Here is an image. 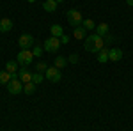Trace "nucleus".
Returning a JSON list of instances; mask_svg holds the SVG:
<instances>
[{
    "mask_svg": "<svg viewBox=\"0 0 133 131\" xmlns=\"http://www.w3.org/2000/svg\"><path fill=\"white\" fill-rule=\"evenodd\" d=\"M16 62L20 64L21 67H29L32 62H34V51H32V50H21V51H18Z\"/></svg>",
    "mask_w": 133,
    "mask_h": 131,
    "instance_id": "f257e3e1",
    "label": "nucleus"
},
{
    "mask_svg": "<svg viewBox=\"0 0 133 131\" xmlns=\"http://www.w3.org/2000/svg\"><path fill=\"white\" fill-rule=\"evenodd\" d=\"M68 23L71 25L73 29L75 27H80L83 23V18H82V12L78 9H69L68 11Z\"/></svg>",
    "mask_w": 133,
    "mask_h": 131,
    "instance_id": "f03ea898",
    "label": "nucleus"
},
{
    "mask_svg": "<svg viewBox=\"0 0 133 131\" xmlns=\"http://www.w3.org/2000/svg\"><path fill=\"white\" fill-rule=\"evenodd\" d=\"M43 48H44V51H48V53H55V51H59V48H61V39L51 36V37H48V39L44 41Z\"/></svg>",
    "mask_w": 133,
    "mask_h": 131,
    "instance_id": "7ed1b4c3",
    "label": "nucleus"
},
{
    "mask_svg": "<svg viewBox=\"0 0 133 131\" xmlns=\"http://www.w3.org/2000/svg\"><path fill=\"white\" fill-rule=\"evenodd\" d=\"M7 92L16 96V94H21L23 92V83H21L20 78H12V80L7 83Z\"/></svg>",
    "mask_w": 133,
    "mask_h": 131,
    "instance_id": "20e7f679",
    "label": "nucleus"
},
{
    "mask_svg": "<svg viewBox=\"0 0 133 131\" xmlns=\"http://www.w3.org/2000/svg\"><path fill=\"white\" fill-rule=\"evenodd\" d=\"M44 78H46V80H50V81H53V83H59V81L62 80L61 69H57L55 66H53V67H48V69L44 71Z\"/></svg>",
    "mask_w": 133,
    "mask_h": 131,
    "instance_id": "39448f33",
    "label": "nucleus"
},
{
    "mask_svg": "<svg viewBox=\"0 0 133 131\" xmlns=\"http://www.w3.org/2000/svg\"><path fill=\"white\" fill-rule=\"evenodd\" d=\"M18 44H20L21 50H30V46L34 44V36L30 34H23L18 37Z\"/></svg>",
    "mask_w": 133,
    "mask_h": 131,
    "instance_id": "423d86ee",
    "label": "nucleus"
},
{
    "mask_svg": "<svg viewBox=\"0 0 133 131\" xmlns=\"http://www.w3.org/2000/svg\"><path fill=\"white\" fill-rule=\"evenodd\" d=\"M98 37H99L98 34H91V36H87V37H85V41H83V48L92 53V50H94V44H96Z\"/></svg>",
    "mask_w": 133,
    "mask_h": 131,
    "instance_id": "0eeeda50",
    "label": "nucleus"
},
{
    "mask_svg": "<svg viewBox=\"0 0 133 131\" xmlns=\"http://www.w3.org/2000/svg\"><path fill=\"white\" fill-rule=\"evenodd\" d=\"M18 66H20V64H18L16 60H9L7 64H5V71H7L9 74H12V78H18V71H20Z\"/></svg>",
    "mask_w": 133,
    "mask_h": 131,
    "instance_id": "6e6552de",
    "label": "nucleus"
},
{
    "mask_svg": "<svg viewBox=\"0 0 133 131\" xmlns=\"http://www.w3.org/2000/svg\"><path fill=\"white\" fill-rule=\"evenodd\" d=\"M18 78L21 80V83H29V81H32V73L29 71V67H21V69L18 71Z\"/></svg>",
    "mask_w": 133,
    "mask_h": 131,
    "instance_id": "1a4fd4ad",
    "label": "nucleus"
},
{
    "mask_svg": "<svg viewBox=\"0 0 133 131\" xmlns=\"http://www.w3.org/2000/svg\"><path fill=\"white\" fill-rule=\"evenodd\" d=\"M121 59H123V50H119V48L108 50V60L110 62H119Z\"/></svg>",
    "mask_w": 133,
    "mask_h": 131,
    "instance_id": "9d476101",
    "label": "nucleus"
},
{
    "mask_svg": "<svg viewBox=\"0 0 133 131\" xmlns=\"http://www.w3.org/2000/svg\"><path fill=\"white\" fill-rule=\"evenodd\" d=\"M73 37H76V39H80V41H85V37H87V30H85V29H83L82 25H80V27H75V29H73Z\"/></svg>",
    "mask_w": 133,
    "mask_h": 131,
    "instance_id": "9b49d317",
    "label": "nucleus"
},
{
    "mask_svg": "<svg viewBox=\"0 0 133 131\" xmlns=\"http://www.w3.org/2000/svg\"><path fill=\"white\" fill-rule=\"evenodd\" d=\"M96 34H98L99 37H105V36L108 34V23H105V21H103V23H98V25H96Z\"/></svg>",
    "mask_w": 133,
    "mask_h": 131,
    "instance_id": "f8f14e48",
    "label": "nucleus"
},
{
    "mask_svg": "<svg viewBox=\"0 0 133 131\" xmlns=\"http://www.w3.org/2000/svg\"><path fill=\"white\" fill-rule=\"evenodd\" d=\"M96 59H98V62H99V64H105V62H108V50H107V46L96 53Z\"/></svg>",
    "mask_w": 133,
    "mask_h": 131,
    "instance_id": "ddd939ff",
    "label": "nucleus"
},
{
    "mask_svg": "<svg viewBox=\"0 0 133 131\" xmlns=\"http://www.w3.org/2000/svg\"><path fill=\"white\" fill-rule=\"evenodd\" d=\"M11 29H12V20H9V18L0 20V32H9Z\"/></svg>",
    "mask_w": 133,
    "mask_h": 131,
    "instance_id": "4468645a",
    "label": "nucleus"
},
{
    "mask_svg": "<svg viewBox=\"0 0 133 131\" xmlns=\"http://www.w3.org/2000/svg\"><path fill=\"white\" fill-rule=\"evenodd\" d=\"M43 9L46 11V12H55V9H57V2H55V0H44Z\"/></svg>",
    "mask_w": 133,
    "mask_h": 131,
    "instance_id": "2eb2a0df",
    "label": "nucleus"
},
{
    "mask_svg": "<svg viewBox=\"0 0 133 131\" xmlns=\"http://www.w3.org/2000/svg\"><path fill=\"white\" fill-rule=\"evenodd\" d=\"M50 32H51V36H53V37H59V39L64 36V29H62L61 25H51Z\"/></svg>",
    "mask_w": 133,
    "mask_h": 131,
    "instance_id": "dca6fc26",
    "label": "nucleus"
},
{
    "mask_svg": "<svg viewBox=\"0 0 133 131\" xmlns=\"http://www.w3.org/2000/svg\"><path fill=\"white\" fill-rule=\"evenodd\" d=\"M12 80V74H9L7 71H0V85H7Z\"/></svg>",
    "mask_w": 133,
    "mask_h": 131,
    "instance_id": "f3484780",
    "label": "nucleus"
},
{
    "mask_svg": "<svg viewBox=\"0 0 133 131\" xmlns=\"http://www.w3.org/2000/svg\"><path fill=\"white\" fill-rule=\"evenodd\" d=\"M66 66H68V59L66 57H57L55 59V67L57 69H64Z\"/></svg>",
    "mask_w": 133,
    "mask_h": 131,
    "instance_id": "a211bd4d",
    "label": "nucleus"
},
{
    "mask_svg": "<svg viewBox=\"0 0 133 131\" xmlns=\"http://www.w3.org/2000/svg\"><path fill=\"white\" fill-rule=\"evenodd\" d=\"M34 91H36V83H34V81L23 83V92H25V94H34Z\"/></svg>",
    "mask_w": 133,
    "mask_h": 131,
    "instance_id": "6ab92c4d",
    "label": "nucleus"
},
{
    "mask_svg": "<svg viewBox=\"0 0 133 131\" xmlns=\"http://www.w3.org/2000/svg\"><path fill=\"white\" fill-rule=\"evenodd\" d=\"M43 80H44V74H43V73H37V71H34V73H32V81H34L36 85H37V83H41Z\"/></svg>",
    "mask_w": 133,
    "mask_h": 131,
    "instance_id": "aec40b11",
    "label": "nucleus"
},
{
    "mask_svg": "<svg viewBox=\"0 0 133 131\" xmlns=\"http://www.w3.org/2000/svg\"><path fill=\"white\" fill-rule=\"evenodd\" d=\"M82 27H83V29H85L87 32H89V30H94V29H96V23H94L92 20H83Z\"/></svg>",
    "mask_w": 133,
    "mask_h": 131,
    "instance_id": "412c9836",
    "label": "nucleus"
},
{
    "mask_svg": "<svg viewBox=\"0 0 133 131\" xmlns=\"http://www.w3.org/2000/svg\"><path fill=\"white\" fill-rule=\"evenodd\" d=\"M46 69H48V64H46V62H37V64H36V71H37V73H44Z\"/></svg>",
    "mask_w": 133,
    "mask_h": 131,
    "instance_id": "4be33fe9",
    "label": "nucleus"
},
{
    "mask_svg": "<svg viewBox=\"0 0 133 131\" xmlns=\"http://www.w3.org/2000/svg\"><path fill=\"white\" fill-rule=\"evenodd\" d=\"M34 57H41L43 55V51H44V48H41V46H39V44H37V46H34Z\"/></svg>",
    "mask_w": 133,
    "mask_h": 131,
    "instance_id": "5701e85b",
    "label": "nucleus"
},
{
    "mask_svg": "<svg viewBox=\"0 0 133 131\" xmlns=\"http://www.w3.org/2000/svg\"><path fill=\"white\" fill-rule=\"evenodd\" d=\"M78 60H80V57H78L76 53H73V55H69V62H73V64H76Z\"/></svg>",
    "mask_w": 133,
    "mask_h": 131,
    "instance_id": "b1692460",
    "label": "nucleus"
},
{
    "mask_svg": "<svg viewBox=\"0 0 133 131\" xmlns=\"http://www.w3.org/2000/svg\"><path fill=\"white\" fill-rule=\"evenodd\" d=\"M61 43H62V44H68V43H69V37H68L66 34H64V36L61 37Z\"/></svg>",
    "mask_w": 133,
    "mask_h": 131,
    "instance_id": "393cba45",
    "label": "nucleus"
},
{
    "mask_svg": "<svg viewBox=\"0 0 133 131\" xmlns=\"http://www.w3.org/2000/svg\"><path fill=\"white\" fill-rule=\"evenodd\" d=\"M112 41H114V36H110V34L105 36V43H112Z\"/></svg>",
    "mask_w": 133,
    "mask_h": 131,
    "instance_id": "a878e982",
    "label": "nucleus"
},
{
    "mask_svg": "<svg viewBox=\"0 0 133 131\" xmlns=\"http://www.w3.org/2000/svg\"><path fill=\"white\" fill-rule=\"evenodd\" d=\"M126 4H128L130 7H133V0H126Z\"/></svg>",
    "mask_w": 133,
    "mask_h": 131,
    "instance_id": "bb28decb",
    "label": "nucleus"
},
{
    "mask_svg": "<svg viewBox=\"0 0 133 131\" xmlns=\"http://www.w3.org/2000/svg\"><path fill=\"white\" fill-rule=\"evenodd\" d=\"M55 2H57V4H61V2H64V0H55Z\"/></svg>",
    "mask_w": 133,
    "mask_h": 131,
    "instance_id": "cd10ccee",
    "label": "nucleus"
}]
</instances>
